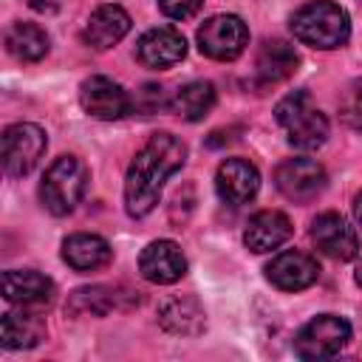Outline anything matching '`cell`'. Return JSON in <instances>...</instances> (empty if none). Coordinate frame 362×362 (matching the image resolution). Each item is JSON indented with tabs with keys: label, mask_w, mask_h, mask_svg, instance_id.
Here are the masks:
<instances>
[{
	"label": "cell",
	"mask_w": 362,
	"mask_h": 362,
	"mask_svg": "<svg viewBox=\"0 0 362 362\" xmlns=\"http://www.w3.org/2000/svg\"><path fill=\"white\" fill-rule=\"evenodd\" d=\"M187 161V144L167 133L158 130L153 133L144 147L136 153V158L127 167L124 175V209L130 218H144L156 209L161 189L173 173H178Z\"/></svg>",
	"instance_id": "cell-1"
},
{
	"label": "cell",
	"mask_w": 362,
	"mask_h": 362,
	"mask_svg": "<svg viewBox=\"0 0 362 362\" xmlns=\"http://www.w3.org/2000/svg\"><path fill=\"white\" fill-rule=\"evenodd\" d=\"M291 34L311 48L331 51L348 42L351 37V20L348 11L331 0H314L300 6L291 14Z\"/></svg>",
	"instance_id": "cell-2"
},
{
	"label": "cell",
	"mask_w": 362,
	"mask_h": 362,
	"mask_svg": "<svg viewBox=\"0 0 362 362\" xmlns=\"http://www.w3.org/2000/svg\"><path fill=\"white\" fill-rule=\"evenodd\" d=\"M274 116L288 144L297 150H317L328 139V119L305 90H294L283 96L274 107Z\"/></svg>",
	"instance_id": "cell-3"
},
{
	"label": "cell",
	"mask_w": 362,
	"mask_h": 362,
	"mask_svg": "<svg viewBox=\"0 0 362 362\" xmlns=\"http://www.w3.org/2000/svg\"><path fill=\"white\" fill-rule=\"evenodd\" d=\"M88 187V167L76 156H59L42 175L40 201L51 215H68L76 209Z\"/></svg>",
	"instance_id": "cell-4"
},
{
	"label": "cell",
	"mask_w": 362,
	"mask_h": 362,
	"mask_svg": "<svg viewBox=\"0 0 362 362\" xmlns=\"http://www.w3.org/2000/svg\"><path fill=\"white\" fill-rule=\"evenodd\" d=\"M48 147L45 130L31 122H17L3 130V170L11 178L28 175Z\"/></svg>",
	"instance_id": "cell-5"
},
{
	"label": "cell",
	"mask_w": 362,
	"mask_h": 362,
	"mask_svg": "<svg viewBox=\"0 0 362 362\" xmlns=\"http://www.w3.org/2000/svg\"><path fill=\"white\" fill-rule=\"evenodd\" d=\"M198 48L209 59H238L249 45V28L238 14H212L198 28Z\"/></svg>",
	"instance_id": "cell-6"
},
{
	"label": "cell",
	"mask_w": 362,
	"mask_h": 362,
	"mask_svg": "<svg viewBox=\"0 0 362 362\" xmlns=\"http://www.w3.org/2000/svg\"><path fill=\"white\" fill-rule=\"evenodd\" d=\"M348 339H351L348 320L337 314H320L300 328L294 339V351L303 359H331L348 345Z\"/></svg>",
	"instance_id": "cell-7"
},
{
	"label": "cell",
	"mask_w": 362,
	"mask_h": 362,
	"mask_svg": "<svg viewBox=\"0 0 362 362\" xmlns=\"http://www.w3.org/2000/svg\"><path fill=\"white\" fill-rule=\"evenodd\" d=\"M328 184L325 167L314 158H286L274 170V187L294 204L314 201Z\"/></svg>",
	"instance_id": "cell-8"
},
{
	"label": "cell",
	"mask_w": 362,
	"mask_h": 362,
	"mask_svg": "<svg viewBox=\"0 0 362 362\" xmlns=\"http://www.w3.org/2000/svg\"><path fill=\"white\" fill-rule=\"evenodd\" d=\"M141 303V294L127 286H82L76 288L68 303L65 314L71 317H105L110 311H127Z\"/></svg>",
	"instance_id": "cell-9"
},
{
	"label": "cell",
	"mask_w": 362,
	"mask_h": 362,
	"mask_svg": "<svg viewBox=\"0 0 362 362\" xmlns=\"http://www.w3.org/2000/svg\"><path fill=\"white\" fill-rule=\"evenodd\" d=\"M79 105L85 107L88 116L93 119H102V122H116V119H124L133 107L130 102V93L113 82L110 76H88L82 85H79Z\"/></svg>",
	"instance_id": "cell-10"
},
{
	"label": "cell",
	"mask_w": 362,
	"mask_h": 362,
	"mask_svg": "<svg viewBox=\"0 0 362 362\" xmlns=\"http://www.w3.org/2000/svg\"><path fill=\"white\" fill-rule=\"evenodd\" d=\"M311 240L331 260H354L359 255L356 229L339 212H320L311 221Z\"/></svg>",
	"instance_id": "cell-11"
},
{
	"label": "cell",
	"mask_w": 362,
	"mask_h": 362,
	"mask_svg": "<svg viewBox=\"0 0 362 362\" xmlns=\"http://www.w3.org/2000/svg\"><path fill=\"white\" fill-rule=\"evenodd\" d=\"M187 54V40L178 28L173 25H158V28H150L139 37L136 42V59L144 65V68H170L175 62H181Z\"/></svg>",
	"instance_id": "cell-12"
},
{
	"label": "cell",
	"mask_w": 362,
	"mask_h": 362,
	"mask_svg": "<svg viewBox=\"0 0 362 362\" xmlns=\"http://www.w3.org/2000/svg\"><path fill=\"white\" fill-rule=\"evenodd\" d=\"M266 277L280 291H303V288H308V286L317 283L320 266H317V260L311 255L297 252V249H288V252L274 255L266 263Z\"/></svg>",
	"instance_id": "cell-13"
},
{
	"label": "cell",
	"mask_w": 362,
	"mask_h": 362,
	"mask_svg": "<svg viewBox=\"0 0 362 362\" xmlns=\"http://www.w3.org/2000/svg\"><path fill=\"white\" fill-rule=\"evenodd\" d=\"M215 189L229 206L249 204L260 189V173L246 158H226L215 173Z\"/></svg>",
	"instance_id": "cell-14"
},
{
	"label": "cell",
	"mask_w": 362,
	"mask_h": 362,
	"mask_svg": "<svg viewBox=\"0 0 362 362\" xmlns=\"http://www.w3.org/2000/svg\"><path fill=\"white\" fill-rule=\"evenodd\" d=\"M139 272H141L144 280H150L156 286H170V283L184 277L187 260H184L178 243H173V240H153L139 255Z\"/></svg>",
	"instance_id": "cell-15"
},
{
	"label": "cell",
	"mask_w": 362,
	"mask_h": 362,
	"mask_svg": "<svg viewBox=\"0 0 362 362\" xmlns=\"http://www.w3.org/2000/svg\"><path fill=\"white\" fill-rule=\"evenodd\" d=\"M291 232H294V226H291L286 212H280V209H260V212H255L249 218V223L243 229V243L255 255H263V252H272V249L283 246L291 238Z\"/></svg>",
	"instance_id": "cell-16"
},
{
	"label": "cell",
	"mask_w": 362,
	"mask_h": 362,
	"mask_svg": "<svg viewBox=\"0 0 362 362\" xmlns=\"http://www.w3.org/2000/svg\"><path fill=\"white\" fill-rule=\"evenodd\" d=\"M3 297L14 305L37 308V305L51 303L54 283L34 269H8L3 272Z\"/></svg>",
	"instance_id": "cell-17"
},
{
	"label": "cell",
	"mask_w": 362,
	"mask_h": 362,
	"mask_svg": "<svg viewBox=\"0 0 362 362\" xmlns=\"http://www.w3.org/2000/svg\"><path fill=\"white\" fill-rule=\"evenodd\" d=\"M127 31H130V14L116 3H102L88 17L82 37L96 51H105V48H113Z\"/></svg>",
	"instance_id": "cell-18"
},
{
	"label": "cell",
	"mask_w": 362,
	"mask_h": 362,
	"mask_svg": "<svg viewBox=\"0 0 362 362\" xmlns=\"http://www.w3.org/2000/svg\"><path fill=\"white\" fill-rule=\"evenodd\" d=\"M204 305L192 294H175L158 305V325L175 337H195L204 331Z\"/></svg>",
	"instance_id": "cell-19"
},
{
	"label": "cell",
	"mask_w": 362,
	"mask_h": 362,
	"mask_svg": "<svg viewBox=\"0 0 362 362\" xmlns=\"http://www.w3.org/2000/svg\"><path fill=\"white\" fill-rule=\"evenodd\" d=\"M110 257H113V249L99 235L76 232L62 240V260L76 272H96V269L107 266Z\"/></svg>",
	"instance_id": "cell-20"
},
{
	"label": "cell",
	"mask_w": 362,
	"mask_h": 362,
	"mask_svg": "<svg viewBox=\"0 0 362 362\" xmlns=\"http://www.w3.org/2000/svg\"><path fill=\"white\" fill-rule=\"evenodd\" d=\"M0 339L8 351L34 348L45 339V322L34 311H6L0 320Z\"/></svg>",
	"instance_id": "cell-21"
},
{
	"label": "cell",
	"mask_w": 362,
	"mask_h": 362,
	"mask_svg": "<svg viewBox=\"0 0 362 362\" xmlns=\"http://www.w3.org/2000/svg\"><path fill=\"white\" fill-rule=\"evenodd\" d=\"M297 65H300V57L294 45H288L286 40H266L255 59V71L266 85L288 79L297 71Z\"/></svg>",
	"instance_id": "cell-22"
},
{
	"label": "cell",
	"mask_w": 362,
	"mask_h": 362,
	"mask_svg": "<svg viewBox=\"0 0 362 362\" xmlns=\"http://www.w3.org/2000/svg\"><path fill=\"white\" fill-rule=\"evenodd\" d=\"M51 48L45 28L37 23H11L6 28V51L20 62H40Z\"/></svg>",
	"instance_id": "cell-23"
},
{
	"label": "cell",
	"mask_w": 362,
	"mask_h": 362,
	"mask_svg": "<svg viewBox=\"0 0 362 362\" xmlns=\"http://www.w3.org/2000/svg\"><path fill=\"white\" fill-rule=\"evenodd\" d=\"M215 105V88L212 82H204V79H195V82H187L175 90L170 107L175 116H181L184 122H201Z\"/></svg>",
	"instance_id": "cell-24"
},
{
	"label": "cell",
	"mask_w": 362,
	"mask_h": 362,
	"mask_svg": "<svg viewBox=\"0 0 362 362\" xmlns=\"http://www.w3.org/2000/svg\"><path fill=\"white\" fill-rule=\"evenodd\" d=\"M339 116L351 130L362 133V79H354L345 88V93L339 99Z\"/></svg>",
	"instance_id": "cell-25"
},
{
	"label": "cell",
	"mask_w": 362,
	"mask_h": 362,
	"mask_svg": "<svg viewBox=\"0 0 362 362\" xmlns=\"http://www.w3.org/2000/svg\"><path fill=\"white\" fill-rule=\"evenodd\" d=\"M204 0H158V8L170 17V20H189Z\"/></svg>",
	"instance_id": "cell-26"
},
{
	"label": "cell",
	"mask_w": 362,
	"mask_h": 362,
	"mask_svg": "<svg viewBox=\"0 0 362 362\" xmlns=\"http://www.w3.org/2000/svg\"><path fill=\"white\" fill-rule=\"evenodd\" d=\"M141 96L147 99V107H144L147 113H153V110H158V107L164 105V99H161V88H158V85H144V88H141Z\"/></svg>",
	"instance_id": "cell-27"
},
{
	"label": "cell",
	"mask_w": 362,
	"mask_h": 362,
	"mask_svg": "<svg viewBox=\"0 0 362 362\" xmlns=\"http://www.w3.org/2000/svg\"><path fill=\"white\" fill-rule=\"evenodd\" d=\"M37 14H54L57 8H59V3L62 0H25Z\"/></svg>",
	"instance_id": "cell-28"
},
{
	"label": "cell",
	"mask_w": 362,
	"mask_h": 362,
	"mask_svg": "<svg viewBox=\"0 0 362 362\" xmlns=\"http://www.w3.org/2000/svg\"><path fill=\"white\" fill-rule=\"evenodd\" d=\"M354 212H356V221L362 223V192L356 195V201H354Z\"/></svg>",
	"instance_id": "cell-29"
},
{
	"label": "cell",
	"mask_w": 362,
	"mask_h": 362,
	"mask_svg": "<svg viewBox=\"0 0 362 362\" xmlns=\"http://www.w3.org/2000/svg\"><path fill=\"white\" fill-rule=\"evenodd\" d=\"M354 280H356V286H359V288H362V263H359V266H356V274H354Z\"/></svg>",
	"instance_id": "cell-30"
},
{
	"label": "cell",
	"mask_w": 362,
	"mask_h": 362,
	"mask_svg": "<svg viewBox=\"0 0 362 362\" xmlns=\"http://www.w3.org/2000/svg\"><path fill=\"white\" fill-rule=\"evenodd\" d=\"M359 3H362V0H359Z\"/></svg>",
	"instance_id": "cell-31"
}]
</instances>
